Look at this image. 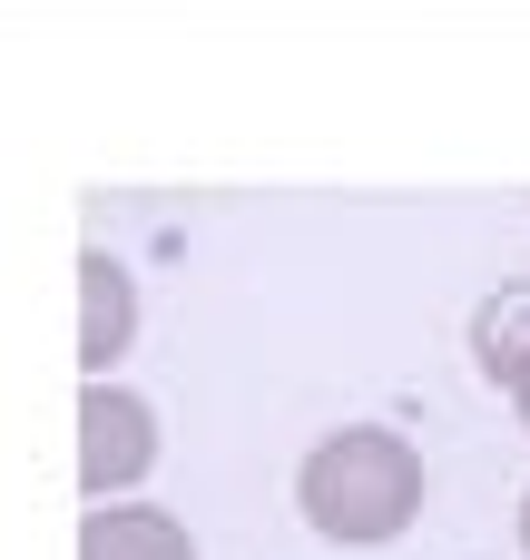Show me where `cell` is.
<instances>
[{
	"mask_svg": "<svg viewBox=\"0 0 530 560\" xmlns=\"http://www.w3.org/2000/svg\"><path fill=\"white\" fill-rule=\"evenodd\" d=\"M148 463H157V413H148V394H128L118 374H98V384L79 394V492H89V502H128V492L148 482Z\"/></svg>",
	"mask_w": 530,
	"mask_h": 560,
	"instance_id": "obj_2",
	"label": "cell"
},
{
	"mask_svg": "<svg viewBox=\"0 0 530 560\" xmlns=\"http://www.w3.org/2000/svg\"><path fill=\"white\" fill-rule=\"evenodd\" d=\"M511 413H521V423H530V354H521V364H511Z\"/></svg>",
	"mask_w": 530,
	"mask_h": 560,
	"instance_id": "obj_6",
	"label": "cell"
},
{
	"mask_svg": "<svg viewBox=\"0 0 530 560\" xmlns=\"http://www.w3.org/2000/svg\"><path fill=\"white\" fill-rule=\"evenodd\" d=\"M79 560H197V532L177 522V512H157V502H89V522H79Z\"/></svg>",
	"mask_w": 530,
	"mask_h": 560,
	"instance_id": "obj_4",
	"label": "cell"
},
{
	"mask_svg": "<svg viewBox=\"0 0 530 560\" xmlns=\"http://www.w3.org/2000/svg\"><path fill=\"white\" fill-rule=\"evenodd\" d=\"M423 502H433V472H423V453H413L403 433H384V423H334V433L295 463V512H305V532L334 541V551H384V541H403V532L423 522Z\"/></svg>",
	"mask_w": 530,
	"mask_h": 560,
	"instance_id": "obj_1",
	"label": "cell"
},
{
	"mask_svg": "<svg viewBox=\"0 0 530 560\" xmlns=\"http://www.w3.org/2000/svg\"><path fill=\"white\" fill-rule=\"evenodd\" d=\"M138 345V276L108 246H79V374H118Z\"/></svg>",
	"mask_w": 530,
	"mask_h": 560,
	"instance_id": "obj_3",
	"label": "cell"
},
{
	"mask_svg": "<svg viewBox=\"0 0 530 560\" xmlns=\"http://www.w3.org/2000/svg\"><path fill=\"white\" fill-rule=\"evenodd\" d=\"M472 354H482V374H492V384H511V364L530 354V285L492 295V305L472 315Z\"/></svg>",
	"mask_w": 530,
	"mask_h": 560,
	"instance_id": "obj_5",
	"label": "cell"
},
{
	"mask_svg": "<svg viewBox=\"0 0 530 560\" xmlns=\"http://www.w3.org/2000/svg\"><path fill=\"white\" fill-rule=\"evenodd\" d=\"M521 560H530V492H521Z\"/></svg>",
	"mask_w": 530,
	"mask_h": 560,
	"instance_id": "obj_7",
	"label": "cell"
}]
</instances>
